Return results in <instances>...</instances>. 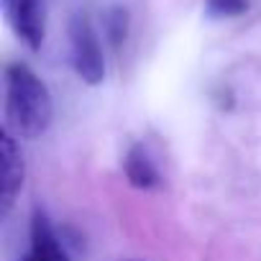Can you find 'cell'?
<instances>
[{"label": "cell", "mask_w": 261, "mask_h": 261, "mask_svg": "<svg viewBox=\"0 0 261 261\" xmlns=\"http://www.w3.org/2000/svg\"><path fill=\"white\" fill-rule=\"evenodd\" d=\"M6 125L18 139H41L54 118V100L46 82L23 62L6 64Z\"/></svg>", "instance_id": "1"}, {"label": "cell", "mask_w": 261, "mask_h": 261, "mask_svg": "<svg viewBox=\"0 0 261 261\" xmlns=\"http://www.w3.org/2000/svg\"><path fill=\"white\" fill-rule=\"evenodd\" d=\"M67 44H69V64H72L74 74L90 87L102 85L105 72H108L105 51H102L100 34H97L92 18L85 11H77L69 18Z\"/></svg>", "instance_id": "2"}, {"label": "cell", "mask_w": 261, "mask_h": 261, "mask_svg": "<svg viewBox=\"0 0 261 261\" xmlns=\"http://www.w3.org/2000/svg\"><path fill=\"white\" fill-rule=\"evenodd\" d=\"M3 16L16 39L39 51L46 39V0H3Z\"/></svg>", "instance_id": "3"}, {"label": "cell", "mask_w": 261, "mask_h": 261, "mask_svg": "<svg viewBox=\"0 0 261 261\" xmlns=\"http://www.w3.org/2000/svg\"><path fill=\"white\" fill-rule=\"evenodd\" d=\"M16 139L18 136L13 130L3 125V130H0V213L3 215L11 213L26 179V164Z\"/></svg>", "instance_id": "4"}, {"label": "cell", "mask_w": 261, "mask_h": 261, "mask_svg": "<svg viewBox=\"0 0 261 261\" xmlns=\"http://www.w3.org/2000/svg\"><path fill=\"white\" fill-rule=\"evenodd\" d=\"M21 261H69V253L44 210H34L29 230V251Z\"/></svg>", "instance_id": "5"}, {"label": "cell", "mask_w": 261, "mask_h": 261, "mask_svg": "<svg viewBox=\"0 0 261 261\" xmlns=\"http://www.w3.org/2000/svg\"><path fill=\"white\" fill-rule=\"evenodd\" d=\"M123 172L130 187L136 190H154L162 185V172L144 144H134L123 159Z\"/></svg>", "instance_id": "6"}, {"label": "cell", "mask_w": 261, "mask_h": 261, "mask_svg": "<svg viewBox=\"0 0 261 261\" xmlns=\"http://www.w3.org/2000/svg\"><path fill=\"white\" fill-rule=\"evenodd\" d=\"M102 34L113 49H120V44L125 41V34H128V13L123 8H110L102 16Z\"/></svg>", "instance_id": "7"}, {"label": "cell", "mask_w": 261, "mask_h": 261, "mask_svg": "<svg viewBox=\"0 0 261 261\" xmlns=\"http://www.w3.org/2000/svg\"><path fill=\"white\" fill-rule=\"evenodd\" d=\"M251 0H205V16L213 21L238 18L248 11Z\"/></svg>", "instance_id": "8"}]
</instances>
